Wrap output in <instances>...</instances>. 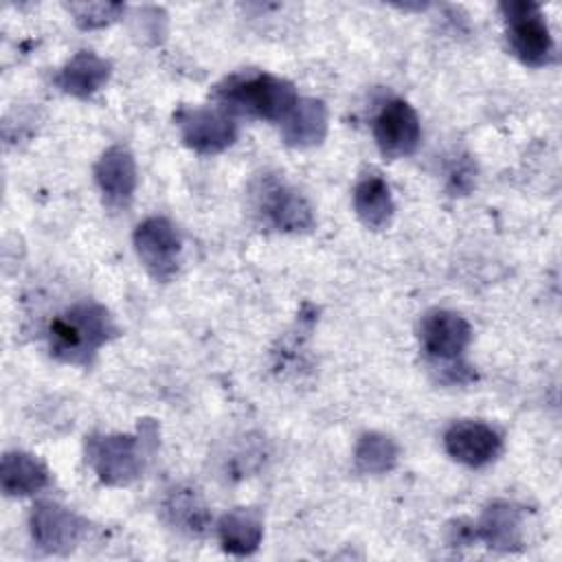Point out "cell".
Instances as JSON below:
<instances>
[{
	"label": "cell",
	"mask_w": 562,
	"mask_h": 562,
	"mask_svg": "<svg viewBox=\"0 0 562 562\" xmlns=\"http://www.w3.org/2000/svg\"><path fill=\"white\" fill-rule=\"evenodd\" d=\"M116 331L114 318L105 305L97 301H79L50 318L46 329L48 351L59 362L88 367Z\"/></svg>",
	"instance_id": "obj_1"
},
{
	"label": "cell",
	"mask_w": 562,
	"mask_h": 562,
	"mask_svg": "<svg viewBox=\"0 0 562 562\" xmlns=\"http://www.w3.org/2000/svg\"><path fill=\"white\" fill-rule=\"evenodd\" d=\"M213 99L231 116L281 123L299 101V94L294 83L283 77L246 70L222 79L213 90Z\"/></svg>",
	"instance_id": "obj_2"
},
{
	"label": "cell",
	"mask_w": 562,
	"mask_h": 562,
	"mask_svg": "<svg viewBox=\"0 0 562 562\" xmlns=\"http://www.w3.org/2000/svg\"><path fill=\"white\" fill-rule=\"evenodd\" d=\"M151 437L143 428L138 435H92L86 441V461L103 483L127 485L140 476Z\"/></svg>",
	"instance_id": "obj_3"
},
{
	"label": "cell",
	"mask_w": 562,
	"mask_h": 562,
	"mask_svg": "<svg viewBox=\"0 0 562 562\" xmlns=\"http://www.w3.org/2000/svg\"><path fill=\"white\" fill-rule=\"evenodd\" d=\"M252 206L261 222L279 233H307L314 211L305 195L274 173H263L252 187Z\"/></svg>",
	"instance_id": "obj_4"
},
{
	"label": "cell",
	"mask_w": 562,
	"mask_h": 562,
	"mask_svg": "<svg viewBox=\"0 0 562 562\" xmlns=\"http://www.w3.org/2000/svg\"><path fill=\"white\" fill-rule=\"evenodd\" d=\"M419 340L435 367L450 373L452 380H461L459 373H465L468 367H461L459 358L472 340V327L461 314L441 307L426 312L419 323Z\"/></svg>",
	"instance_id": "obj_5"
},
{
	"label": "cell",
	"mask_w": 562,
	"mask_h": 562,
	"mask_svg": "<svg viewBox=\"0 0 562 562\" xmlns=\"http://www.w3.org/2000/svg\"><path fill=\"white\" fill-rule=\"evenodd\" d=\"M501 13L507 26V42L525 66L540 68L555 57V44L549 24L536 2L512 0L501 4Z\"/></svg>",
	"instance_id": "obj_6"
},
{
	"label": "cell",
	"mask_w": 562,
	"mask_h": 562,
	"mask_svg": "<svg viewBox=\"0 0 562 562\" xmlns=\"http://www.w3.org/2000/svg\"><path fill=\"white\" fill-rule=\"evenodd\" d=\"M134 250L147 270V274L156 281H171L180 268V233L178 228L160 215H151L143 220L132 235Z\"/></svg>",
	"instance_id": "obj_7"
},
{
	"label": "cell",
	"mask_w": 562,
	"mask_h": 562,
	"mask_svg": "<svg viewBox=\"0 0 562 562\" xmlns=\"http://www.w3.org/2000/svg\"><path fill=\"white\" fill-rule=\"evenodd\" d=\"M182 143L202 156L228 149L237 138V123L231 114L215 108H180L173 114Z\"/></svg>",
	"instance_id": "obj_8"
},
{
	"label": "cell",
	"mask_w": 562,
	"mask_h": 562,
	"mask_svg": "<svg viewBox=\"0 0 562 562\" xmlns=\"http://www.w3.org/2000/svg\"><path fill=\"white\" fill-rule=\"evenodd\" d=\"M373 138L384 158L411 156L422 138L419 116L404 99H389L382 103L373 121Z\"/></svg>",
	"instance_id": "obj_9"
},
{
	"label": "cell",
	"mask_w": 562,
	"mask_h": 562,
	"mask_svg": "<svg viewBox=\"0 0 562 562\" xmlns=\"http://www.w3.org/2000/svg\"><path fill=\"white\" fill-rule=\"evenodd\" d=\"M29 529L40 549L48 553H66L83 536L86 522L72 509L59 503L40 501L31 509Z\"/></svg>",
	"instance_id": "obj_10"
},
{
	"label": "cell",
	"mask_w": 562,
	"mask_h": 562,
	"mask_svg": "<svg viewBox=\"0 0 562 562\" xmlns=\"http://www.w3.org/2000/svg\"><path fill=\"white\" fill-rule=\"evenodd\" d=\"M443 446L454 461L468 468H483L501 454L503 439L485 422L459 419L448 426L443 435Z\"/></svg>",
	"instance_id": "obj_11"
},
{
	"label": "cell",
	"mask_w": 562,
	"mask_h": 562,
	"mask_svg": "<svg viewBox=\"0 0 562 562\" xmlns=\"http://www.w3.org/2000/svg\"><path fill=\"white\" fill-rule=\"evenodd\" d=\"M97 187L110 209H125L136 191V160L125 145H110L94 162Z\"/></svg>",
	"instance_id": "obj_12"
},
{
	"label": "cell",
	"mask_w": 562,
	"mask_h": 562,
	"mask_svg": "<svg viewBox=\"0 0 562 562\" xmlns=\"http://www.w3.org/2000/svg\"><path fill=\"white\" fill-rule=\"evenodd\" d=\"M472 536L490 549L514 551L522 540V514L509 501H494L472 525Z\"/></svg>",
	"instance_id": "obj_13"
},
{
	"label": "cell",
	"mask_w": 562,
	"mask_h": 562,
	"mask_svg": "<svg viewBox=\"0 0 562 562\" xmlns=\"http://www.w3.org/2000/svg\"><path fill=\"white\" fill-rule=\"evenodd\" d=\"M279 125H281V138L290 147L305 149V147L321 145L329 127L327 105L314 97H299L294 108L288 112V116Z\"/></svg>",
	"instance_id": "obj_14"
},
{
	"label": "cell",
	"mask_w": 562,
	"mask_h": 562,
	"mask_svg": "<svg viewBox=\"0 0 562 562\" xmlns=\"http://www.w3.org/2000/svg\"><path fill=\"white\" fill-rule=\"evenodd\" d=\"M110 75L112 66L108 59L92 50H79L59 68L55 83L61 92L70 97L88 99L108 83Z\"/></svg>",
	"instance_id": "obj_15"
},
{
	"label": "cell",
	"mask_w": 562,
	"mask_h": 562,
	"mask_svg": "<svg viewBox=\"0 0 562 562\" xmlns=\"http://www.w3.org/2000/svg\"><path fill=\"white\" fill-rule=\"evenodd\" d=\"M353 211L358 220L371 231H382L391 224L395 204H393L391 189L380 173L369 171L356 182Z\"/></svg>",
	"instance_id": "obj_16"
},
{
	"label": "cell",
	"mask_w": 562,
	"mask_h": 562,
	"mask_svg": "<svg viewBox=\"0 0 562 562\" xmlns=\"http://www.w3.org/2000/svg\"><path fill=\"white\" fill-rule=\"evenodd\" d=\"M50 483L46 465L22 450L4 452L0 463V485L7 496H33Z\"/></svg>",
	"instance_id": "obj_17"
},
{
	"label": "cell",
	"mask_w": 562,
	"mask_h": 562,
	"mask_svg": "<svg viewBox=\"0 0 562 562\" xmlns=\"http://www.w3.org/2000/svg\"><path fill=\"white\" fill-rule=\"evenodd\" d=\"M217 538L226 553L250 555L259 549L263 538V520L259 512L248 507H235L217 520Z\"/></svg>",
	"instance_id": "obj_18"
},
{
	"label": "cell",
	"mask_w": 562,
	"mask_h": 562,
	"mask_svg": "<svg viewBox=\"0 0 562 562\" xmlns=\"http://www.w3.org/2000/svg\"><path fill=\"white\" fill-rule=\"evenodd\" d=\"M165 514L173 527L184 533L198 536L209 525V512L195 490L178 487L165 501Z\"/></svg>",
	"instance_id": "obj_19"
},
{
	"label": "cell",
	"mask_w": 562,
	"mask_h": 562,
	"mask_svg": "<svg viewBox=\"0 0 562 562\" xmlns=\"http://www.w3.org/2000/svg\"><path fill=\"white\" fill-rule=\"evenodd\" d=\"M356 465L364 474H386L395 468L400 450L397 443L382 432H364L356 443Z\"/></svg>",
	"instance_id": "obj_20"
},
{
	"label": "cell",
	"mask_w": 562,
	"mask_h": 562,
	"mask_svg": "<svg viewBox=\"0 0 562 562\" xmlns=\"http://www.w3.org/2000/svg\"><path fill=\"white\" fill-rule=\"evenodd\" d=\"M79 29H101L121 18L125 7L121 2H72L68 4Z\"/></svg>",
	"instance_id": "obj_21"
}]
</instances>
